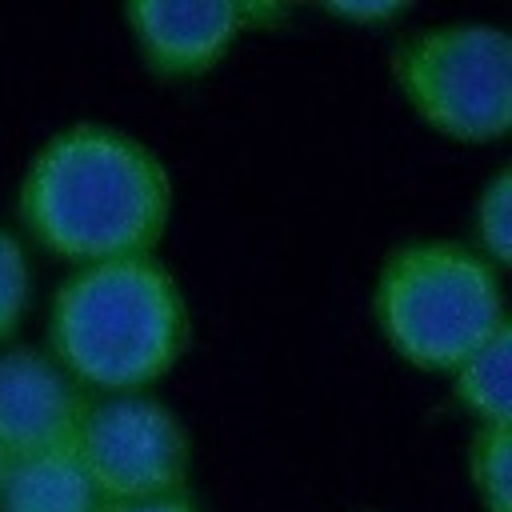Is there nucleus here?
Wrapping results in <instances>:
<instances>
[{"label":"nucleus","mask_w":512,"mask_h":512,"mask_svg":"<svg viewBox=\"0 0 512 512\" xmlns=\"http://www.w3.org/2000/svg\"><path fill=\"white\" fill-rule=\"evenodd\" d=\"M100 512H196V508L184 496H164V500H136V504H100Z\"/></svg>","instance_id":"14"},{"label":"nucleus","mask_w":512,"mask_h":512,"mask_svg":"<svg viewBox=\"0 0 512 512\" xmlns=\"http://www.w3.org/2000/svg\"><path fill=\"white\" fill-rule=\"evenodd\" d=\"M456 400L480 420V428H512V328L504 324L472 356L452 368Z\"/></svg>","instance_id":"9"},{"label":"nucleus","mask_w":512,"mask_h":512,"mask_svg":"<svg viewBox=\"0 0 512 512\" xmlns=\"http://www.w3.org/2000/svg\"><path fill=\"white\" fill-rule=\"evenodd\" d=\"M8 464H12V456L0 448V492H4V476H8Z\"/></svg>","instance_id":"15"},{"label":"nucleus","mask_w":512,"mask_h":512,"mask_svg":"<svg viewBox=\"0 0 512 512\" xmlns=\"http://www.w3.org/2000/svg\"><path fill=\"white\" fill-rule=\"evenodd\" d=\"M92 400L44 352H0V448L20 460L52 448H72Z\"/></svg>","instance_id":"6"},{"label":"nucleus","mask_w":512,"mask_h":512,"mask_svg":"<svg viewBox=\"0 0 512 512\" xmlns=\"http://www.w3.org/2000/svg\"><path fill=\"white\" fill-rule=\"evenodd\" d=\"M476 240L484 260L504 268L512 260V172L500 168L476 200Z\"/></svg>","instance_id":"11"},{"label":"nucleus","mask_w":512,"mask_h":512,"mask_svg":"<svg viewBox=\"0 0 512 512\" xmlns=\"http://www.w3.org/2000/svg\"><path fill=\"white\" fill-rule=\"evenodd\" d=\"M468 468L484 512H512V428H476Z\"/></svg>","instance_id":"10"},{"label":"nucleus","mask_w":512,"mask_h":512,"mask_svg":"<svg viewBox=\"0 0 512 512\" xmlns=\"http://www.w3.org/2000/svg\"><path fill=\"white\" fill-rule=\"evenodd\" d=\"M396 80L436 132L488 144L512 124V44L496 24H440L396 56Z\"/></svg>","instance_id":"4"},{"label":"nucleus","mask_w":512,"mask_h":512,"mask_svg":"<svg viewBox=\"0 0 512 512\" xmlns=\"http://www.w3.org/2000/svg\"><path fill=\"white\" fill-rule=\"evenodd\" d=\"M72 448L104 504L184 496L188 436L176 412L160 400L108 396L104 404H92Z\"/></svg>","instance_id":"5"},{"label":"nucleus","mask_w":512,"mask_h":512,"mask_svg":"<svg viewBox=\"0 0 512 512\" xmlns=\"http://www.w3.org/2000/svg\"><path fill=\"white\" fill-rule=\"evenodd\" d=\"M124 20L144 60L164 76L208 72L248 28L244 4H128Z\"/></svg>","instance_id":"7"},{"label":"nucleus","mask_w":512,"mask_h":512,"mask_svg":"<svg viewBox=\"0 0 512 512\" xmlns=\"http://www.w3.org/2000/svg\"><path fill=\"white\" fill-rule=\"evenodd\" d=\"M100 492L76 448H52L8 464L0 512H100Z\"/></svg>","instance_id":"8"},{"label":"nucleus","mask_w":512,"mask_h":512,"mask_svg":"<svg viewBox=\"0 0 512 512\" xmlns=\"http://www.w3.org/2000/svg\"><path fill=\"white\" fill-rule=\"evenodd\" d=\"M28 256H24V244L0 228V344L16 332V324L24 320V308H28Z\"/></svg>","instance_id":"12"},{"label":"nucleus","mask_w":512,"mask_h":512,"mask_svg":"<svg viewBox=\"0 0 512 512\" xmlns=\"http://www.w3.org/2000/svg\"><path fill=\"white\" fill-rule=\"evenodd\" d=\"M376 324L408 364L452 372L508 324L496 268L460 244H404L380 268Z\"/></svg>","instance_id":"3"},{"label":"nucleus","mask_w":512,"mask_h":512,"mask_svg":"<svg viewBox=\"0 0 512 512\" xmlns=\"http://www.w3.org/2000/svg\"><path fill=\"white\" fill-rule=\"evenodd\" d=\"M328 12L340 20H352V24H388V20L404 16V4H336Z\"/></svg>","instance_id":"13"},{"label":"nucleus","mask_w":512,"mask_h":512,"mask_svg":"<svg viewBox=\"0 0 512 512\" xmlns=\"http://www.w3.org/2000/svg\"><path fill=\"white\" fill-rule=\"evenodd\" d=\"M52 360L80 384L108 396H140L184 352L188 308L164 264L152 256L76 268L48 316Z\"/></svg>","instance_id":"2"},{"label":"nucleus","mask_w":512,"mask_h":512,"mask_svg":"<svg viewBox=\"0 0 512 512\" xmlns=\"http://www.w3.org/2000/svg\"><path fill=\"white\" fill-rule=\"evenodd\" d=\"M20 216L40 248L76 268L152 256L172 216V180L140 140L72 124L32 156Z\"/></svg>","instance_id":"1"}]
</instances>
